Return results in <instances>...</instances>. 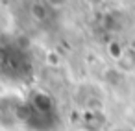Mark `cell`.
Masks as SVG:
<instances>
[{
	"mask_svg": "<svg viewBox=\"0 0 135 131\" xmlns=\"http://www.w3.org/2000/svg\"><path fill=\"white\" fill-rule=\"evenodd\" d=\"M85 2H89L91 6H94V4H100V2H102V0H85Z\"/></svg>",
	"mask_w": 135,
	"mask_h": 131,
	"instance_id": "cell-1",
	"label": "cell"
}]
</instances>
